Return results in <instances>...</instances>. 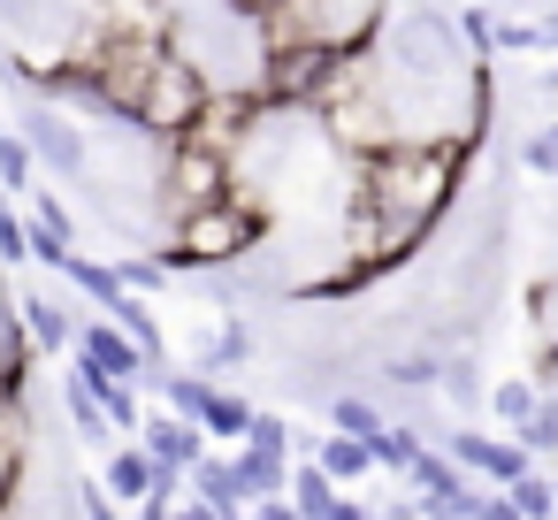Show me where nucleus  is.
<instances>
[{
    "mask_svg": "<svg viewBox=\"0 0 558 520\" xmlns=\"http://www.w3.org/2000/svg\"><path fill=\"white\" fill-rule=\"evenodd\" d=\"M85 360H93V383H123L138 352H131V344H123L116 329H93V337H85Z\"/></svg>",
    "mask_w": 558,
    "mask_h": 520,
    "instance_id": "obj_7",
    "label": "nucleus"
},
{
    "mask_svg": "<svg viewBox=\"0 0 558 520\" xmlns=\"http://www.w3.org/2000/svg\"><path fill=\"white\" fill-rule=\"evenodd\" d=\"M360 467V444H329V474H352Z\"/></svg>",
    "mask_w": 558,
    "mask_h": 520,
    "instance_id": "obj_11",
    "label": "nucleus"
},
{
    "mask_svg": "<svg viewBox=\"0 0 558 520\" xmlns=\"http://www.w3.org/2000/svg\"><path fill=\"white\" fill-rule=\"evenodd\" d=\"M459 161L466 146L459 138H398V146H375L360 154V184H352V222H344V245H352V276L398 261L459 192Z\"/></svg>",
    "mask_w": 558,
    "mask_h": 520,
    "instance_id": "obj_1",
    "label": "nucleus"
},
{
    "mask_svg": "<svg viewBox=\"0 0 558 520\" xmlns=\"http://www.w3.org/2000/svg\"><path fill=\"white\" fill-rule=\"evenodd\" d=\"M16 467H24V406L0 390V505H9V489H16Z\"/></svg>",
    "mask_w": 558,
    "mask_h": 520,
    "instance_id": "obj_6",
    "label": "nucleus"
},
{
    "mask_svg": "<svg viewBox=\"0 0 558 520\" xmlns=\"http://www.w3.org/2000/svg\"><path fill=\"white\" fill-rule=\"evenodd\" d=\"M0 138H9V131H0Z\"/></svg>",
    "mask_w": 558,
    "mask_h": 520,
    "instance_id": "obj_13",
    "label": "nucleus"
},
{
    "mask_svg": "<svg viewBox=\"0 0 558 520\" xmlns=\"http://www.w3.org/2000/svg\"><path fill=\"white\" fill-rule=\"evenodd\" d=\"M268 520H291V512H268Z\"/></svg>",
    "mask_w": 558,
    "mask_h": 520,
    "instance_id": "obj_12",
    "label": "nucleus"
},
{
    "mask_svg": "<svg viewBox=\"0 0 558 520\" xmlns=\"http://www.w3.org/2000/svg\"><path fill=\"white\" fill-rule=\"evenodd\" d=\"M260 238V215H253V199H215V207H199V215H177V253L169 261H184V268H215V261H238L245 245Z\"/></svg>",
    "mask_w": 558,
    "mask_h": 520,
    "instance_id": "obj_4",
    "label": "nucleus"
},
{
    "mask_svg": "<svg viewBox=\"0 0 558 520\" xmlns=\"http://www.w3.org/2000/svg\"><path fill=\"white\" fill-rule=\"evenodd\" d=\"M24 146H32L47 169H62L70 184H85V177H93V138H85V131H77L54 100H39V108L24 116Z\"/></svg>",
    "mask_w": 558,
    "mask_h": 520,
    "instance_id": "obj_5",
    "label": "nucleus"
},
{
    "mask_svg": "<svg viewBox=\"0 0 558 520\" xmlns=\"http://www.w3.org/2000/svg\"><path fill=\"white\" fill-rule=\"evenodd\" d=\"M32 306V329H39V344H62L70 337V314H62V299H24Z\"/></svg>",
    "mask_w": 558,
    "mask_h": 520,
    "instance_id": "obj_8",
    "label": "nucleus"
},
{
    "mask_svg": "<svg viewBox=\"0 0 558 520\" xmlns=\"http://www.w3.org/2000/svg\"><path fill=\"white\" fill-rule=\"evenodd\" d=\"M337 421H344V428H360V436H367V428H375V413H367V406H352V398H344V406H337Z\"/></svg>",
    "mask_w": 558,
    "mask_h": 520,
    "instance_id": "obj_10",
    "label": "nucleus"
},
{
    "mask_svg": "<svg viewBox=\"0 0 558 520\" xmlns=\"http://www.w3.org/2000/svg\"><path fill=\"white\" fill-rule=\"evenodd\" d=\"M367 32H375V0H276V9H268V39L276 47L360 55Z\"/></svg>",
    "mask_w": 558,
    "mask_h": 520,
    "instance_id": "obj_2",
    "label": "nucleus"
},
{
    "mask_svg": "<svg viewBox=\"0 0 558 520\" xmlns=\"http://www.w3.org/2000/svg\"><path fill=\"white\" fill-rule=\"evenodd\" d=\"M116 489L138 497V489H146V459H116Z\"/></svg>",
    "mask_w": 558,
    "mask_h": 520,
    "instance_id": "obj_9",
    "label": "nucleus"
},
{
    "mask_svg": "<svg viewBox=\"0 0 558 520\" xmlns=\"http://www.w3.org/2000/svg\"><path fill=\"white\" fill-rule=\"evenodd\" d=\"M207 108H215V85H207L177 47H169V55H161V70L146 77V93H138V108H131V116H138L154 138H169V146H177V138H192V123H199Z\"/></svg>",
    "mask_w": 558,
    "mask_h": 520,
    "instance_id": "obj_3",
    "label": "nucleus"
}]
</instances>
